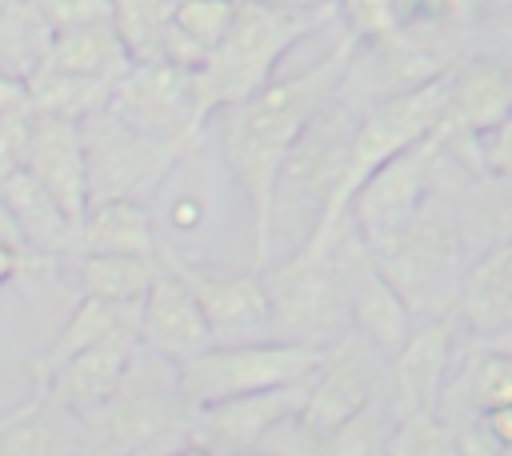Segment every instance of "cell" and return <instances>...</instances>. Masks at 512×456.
<instances>
[{"mask_svg":"<svg viewBox=\"0 0 512 456\" xmlns=\"http://www.w3.org/2000/svg\"><path fill=\"white\" fill-rule=\"evenodd\" d=\"M356 36L348 32L328 56L308 64L292 76H272L260 92H252L244 104L224 112V160L248 196L252 224H256V268L268 264V240H272V196L284 156L292 152L296 136L308 128V120L344 88V76L356 56Z\"/></svg>","mask_w":512,"mask_h":456,"instance_id":"cell-1","label":"cell"},{"mask_svg":"<svg viewBox=\"0 0 512 456\" xmlns=\"http://www.w3.org/2000/svg\"><path fill=\"white\" fill-rule=\"evenodd\" d=\"M364 252L348 212L328 216L308 240H300L280 264H264L260 280L272 308V340L332 348L352 332L348 320V272Z\"/></svg>","mask_w":512,"mask_h":456,"instance_id":"cell-2","label":"cell"},{"mask_svg":"<svg viewBox=\"0 0 512 456\" xmlns=\"http://www.w3.org/2000/svg\"><path fill=\"white\" fill-rule=\"evenodd\" d=\"M332 12H292L256 0H236V16L224 40L192 72L200 116L212 120L216 112H228L244 104L252 92H260L276 76L280 56L292 44H300L308 32H316Z\"/></svg>","mask_w":512,"mask_h":456,"instance_id":"cell-3","label":"cell"},{"mask_svg":"<svg viewBox=\"0 0 512 456\" xmlns=\"http://www.w3.org/2000/svg\"><path fill=\"white\" fill-rule=\"evenodd\" d=\"M456 192L440 188V168H436V184L428 200L420 204V212L388 244L372 252V264L396 288V296L408 304L416 320L452 312L460 276L468 268V252H464L460 220H456Z\"/></svg>","mask_w":512,"mask_h":456,"instance_id":"cell-4","label":"cell"},{"mask_svg":"<svg viewBox=\"0 0 512 456\" xmlns=\"http://www.w3.org/2000/svg\"><path fill=\"white\" fill-rule=\"evenodd\" d=\"M356 108L336 92L296 136L292 152L280 164L276 176V196H272V220L276 212L292 208V220L300 224V240H308L328 216H340L348 196H344V176H348V148L356 132Z\"/></svg>","mask_w":512,"mask_h":456,"instance_id":"cell-5","label":"cell"},{"mask_svg":"<svg viewBox=\"0 0 512 456\" xmlns=\"http://www.w3.org/2000/svg\"><path fill=\"white\" fill-rule=\"evenodd\" d=\"M184 404L176 388V364L136 348L124 380L104 408L84 416V456H136L160 440L184 432Z\"/></svg>","mask_w":512,"mask_h":456,"instance_id":"cell-6","label":"cell"},{"mask_svg":"<svg viewBox=\"0 0 512 456\" xmlns=\"http://www.w3.org/2000/svg\"><path fill=\"white\" fill-rule=\"evenodd\" d=\"M320 360H324V348L288 344V340L208 344V348L176 360L180 404H184V412H192L200 404H216L228 396L304 384Z\"/></svg>","mask_w":512,"mask_h":456,"instance_id":"cell-7","label":"cell"},{"mask_svg":"<svg viewBox=\"0 0 512 456\" xmlns=\"http://www.w3.org/2000/svg\"><path fill=\"white\" fill-rule=\"evenodd\" d=\"M88 156V204L92 200H148L176 160L192 148L184 140H160L128 128L108 108L80 120Z\"/></svg>","mask_w":512,"mask_h":456,"instance_id":"cell-8","label":"cell"},{"mask_svg":"<svg viewBox=\"0 0 512 456\" xmlns=\"http://www.w3.org/2000/svg\"><path fill=\"white\" fill-rule=\"evenodd\" d=\"M436 168H440V132H432L428 140L384 160L352 188L344 212L368 252L388 244L420 212V204L428 200V192L436 184Z\"/></svg>","mask_w":512,"mask_h":456,"instance_id":"cell-9","label":"cell"},{"mask_svg":"<svg viewBox=\"0 0 512 456\" xmlns=\"http://www.w3.org/2000/svg\"><path fill=\"white\" fill-rule=\"evenodd\" d=\"M464 340H468V332L460 328V320L452 312L428 316L408 332V340L384 360V380H380V396H376L392 424L436 412Z\"/></svg>","mask_w":512,"mask_h":456,"instance_id":"cell-10","label":"cell"},{"mask_svg":"<svg viewBox=\"0 0 512 456\" xmlns=\"http://www.w3.org/2000/svg\"><path fill=\"white\" fill-rule=\"evenodd\" d=\"M444 96H448V72H440V76H432L408 92H396V96L368 104L356 120V132H352L344 196H352V188L372 168H380L384 160L400 156L404 148L428 140L444 124Z\"/></svg>","mask_w":512,"mask_h":456,"instance_id":"cell-11","label":"cell"},{"mask_svg":"<svg viewBox=\"0 0 512 456\" xmlns=\"http://www.w3.org/2000/svg\"><path fill=\"white\" fill-rule=\"evenodd\" d=\"M108 112L120 116L128 128L148 132V136H160V140H184V144H192L196 132L204 128L192 72H184L176 64H164V60L132 64L112 84Z\"/></svg>","mask_w":512,"mask_h":456,"instance_id":"cell-12","label":"cell"},{"mask_svg":"<svg viewBox=\"0 0 512 456\" xmlns=\"http://www.w3.org/2000/svg\"><path fill=\"white\" fill-rule=\"evenodd\" d=\"M380 380H384V356L364 336L348 332L324 352L316 372L304 380V404L296 416L320 440L336 424L364 412L380 396Z\"/></svg>","mask_w":512,"mask_h":456,"instance_id":"cell-13","label":"cell"},{"mask_svg":"<svg viewBox=\"0 0 512 456\" xmlns=\"http://www.w3.org/2000/svg\"><path fill=\"white\" fill-rule=\"evenodd\" d=\"M304 404V384L268 388V392H244L216 404H200L184 416V436L212 456H248L260 448V440L288 416H296Z\"/></svg>","mask_w":512,"mask_h":456,"instance_id":"cell-14","label":"cell"},{"mask_svg":"<svg viewBox=\"0 0 512 456\" xmlns=\"http://www.w3.org/2000/svg\"><path fill=\"white\" fill-rule=\"evenodd\" d=\"M20 168L28 176H36L48 188V196L68 212V220L80 228V220L88 212V156H84L80 124L64 120V116L28 112Z\"/></svg>","mask_w":512,"mask_h":456,"instance_id":"cell-15","label":"cell"},{"mask_svg":"<svg viewBox=\"0 0 512 456\" xmlns=\"http://www.w3.org/2000/svg\"><path fill=\"white\" fill-rule=\"evenodd\" d=\"M196 304L204 312V324L212 332V344H248V340H272V308L268 292L256 272H208V268H184Z\"/></svg>","mask_w":512,"mask_h":456,"instance_id":"cell-16","label":"cell"},{"mask_svg":"<svg viewBox=\"0 0 512 456\" xmlns=\"http://www.w3.org/2000/svg\"><path fill=\"white\" fill-rule=\"evenodd\" d=\"M208 344H212V332L204 324V312L196 304V292H192L184 268L164 264V272L140 300V348L176 364Z\"/></svg>","mask_w":512,"mask_h":456,"instance_id":"cell-17","label":"cell"},{"mask_svg":"<svg viewBox=\"0 0 512 456\" xmlns=\"http://www.w3.org/2000/svg\"><path fill=\"white\" fill-rule=\"evenodd\" d=\"M512 116V64L504 56L476 52L448 68V96H444V124L448 132L488 136L500 120Z\"/></svg>","mask_w":512,"mask_h":456,"instance_id":"cell-18","label":"cell"},{"mask_svg":"<svg viewBox=\"0 0 512 456\" xmlns=\"http://www.w3.org/2000/svg\"><path fill=\"white\" fill-rule=\"evenodd\" d=\"M0 220L12 228V236L20 240V248L28 256H36V260L72 256L76 244H80V228L48 196V188L36 176H28L24 168H16L0 184Z\"/></svg>","mask_w":512,"mask_h":456,"instance_id":"cell-19","label":"cell"},{"mask_svg":"<svg viewBox=\"0 0 512 456\" xmlns=\"http://www.w3.org/2000/svg\"><path fill=\"white\" fill-rule=\"evenodd\" d=\"M452 316L472 340L512 328V240L468 260L452 300Z\"/></svg>","mask_w":512,"mask_h":456,"instance_id":"cell-20","label":"cell"},{"mask_svg":"<svg viewBox=\"0 0 512 456\" xmlns=\"http://www.w3.org/2000/svg\"><path fill=\"white\" fill-rule=\"evenodd\" d=\"M348 320H352V332L364 336L384 360L416 328V316L396 296V288L380 276V268L372 264V252L368 248L356 256V264L348 272Z\"/></svg>","mask_w":512,"mask_h":456,"instance_id":"cell-21","label":"cell"},{"mask_svg":"<svg viewBox=\"0 0 512 456\" xmlns=\"http://www.w3.org/2000/svg\"><path fill=\"white\" fill-rule=\"evenodd\" d=\"M0 456H84V420L40 388L0 416Z\"/></svg>","mask_w":512,"mask_h":456,"instance_id":"cell-22","label":"cell"},{"mask_svg":"<svg viewBox=\"0 0 512 456\" xmlns=\"http://www.w3.org/2000/svg\"><path fill=\"white\" fill-rule=\"evenodd\" d=\"M88 348H140V304H112V300L80 296V304L72 308L56 340L48 344L44 360L36 364V380L52 372L56 364H64L68 356L88 352Z\"/></svg>","mask_w":512,"mask_h":456,"instance_id":"cell-23","label":"cell"},{"mask_svg":"<svg viewBox=\"0 0 512 456\" xmlns=\"http://www.w3.org/2000/svg\"><path fill=\"white\" fill-rule=\"evenodd\" d=\"M132 356H136V348H88V352H76L64 364H56L52 372H44L40 388L84 420V416H92L96 408L108 404V396L124 380Z\"/></svg>","mask_w":512,"mask_h":456,"instance_id":"cell-24","label":"cell"},{"mask_svg":"<svg viewBox=\"0 0 512 456\" xmlns=\"http://www.w3.org/2000/svg\"><path fill=\"white\" fill-rule=\"evenodd\" d=\"M40 64L52 68V72H68V76H84V80H104V84H116L132 68L128 48L116 36L112 20H96V24L52 32L48 52H44Z\"/></svg>","mask_w":512,"mask_h":456,"instance_id":"cell-25","label":"cell"},{"mask_svg":"<svg viewBox=\"0 0 512 456\" xmlns=\"http://www.w3.org/2000/svg\"><path fill=\"white\" fill-rule=\"evenodd\" d=\"M456 220L468 260L512 240V176L484 172L456 192Z\"/></svg>","mask_w":512,"mask_h":456,"instance_id":"cell-26","label":"cell"},{"mask_svg":"<svg viewBox=\"0 0 512 456\" xmlns=\"http://www.w3.org/2000/svg\"><path fill=\"white\" fill-rule=\"evenodd\" d=\"M76 252L100 256H156V232L144 200H92L80 220Z\"/></svg>","mask_w":512,"mask_h":456,"instance_id":"cell-27","label":"cell"},{"mask_svg":"<svg viewBox=\"0 0 512 456\" xmlns=\"http://www.w3.org/2000/svg\"><path fill=\"white\" fill-rule=\"evenodd\" d=\"M160 272H164L160 256L72 252V280H76L80 296H96V300H112V304H140Z\"/></svg>","mask_w":512,"mask_h":456,"instance_id":"cell-28","label":"cell"},{"mask_svg":"<svg viewBox=\"0 0 512 456\" xmlns=\"http://www.w3.org/2000/svg\"><path fill=\"white\" fill-rule=\"evenodd\" d=\"M112 84L104 80H84V76H68V72H52V68H36L28 76V108L44 112V116H64V120H88L96 112L108 108Z\"/></svg>","mask_w":512,"mask_h":456,"instance_id":"cell-29","label":"cell"},{"mask_svg":"<svg viewBox=\"0 0 512 456\" xmlns=\"http://www.w3.org/2000/svg\"><path fill=\"white\" fill-rule=\"evenodd\" d=\"M52 28L40 16L36 0H0V68L32 76L48 52Z\"/></svg>","mask_w":512,"mask_h":456,"instance_id":"cell-30","label":"cell"},{"mask_svg":"<svg viewBox=\"0 0 512 456\" xmlns=\"http://www.w3.org/2000/svg\"><path fill=\"white\" fill-rule=\"evenodd\" d=\"M172 12H176V0H112V28L124 40L132 64L160 60Z\"/></svg>","mask_w":512,"mask_h":456,"instance_id":"cell-31","label":"cell"},{"mask_svg":"<svg viewBox=\"0 0 512 456\" xmlns=\"http://www.w3.org/2000/svg\"><path fill=\"white\" fill-rule=\"evenodd\" d=\"M392 428L396 424L384 416L380 400H372L364 412H356L352 420H344L332 432H324L316 440V456H376Z\"/></svg>","mask_w":512,"mask_h":456,"instance_id":"cell-32","label":"cell"},{"mask_svg":"<svg viewBox=\"0 0 512 456\" xmlns=\"http://www.w3.org/2000/svg\"><path fill=\"white\" fill-rule=\"evenodd\" d=\"M356 40H384L408 28V0H340Z\"/></svg>","mask_w":512,"mask_h":456,"instance_id":"cell-33","label":"cell"},{"mask_svg":"<svg viewBox=\"0 0 512 456\" xmlns=\"http://www.w3.org/2000/svg\"><path fill=\"white\" fill-rule=\"evenodd\" d=\"M232 16H236V0H176L172 12L176 28L188 32L204 52H212L224 40Z\"/></svg>","mask_w":512,"mask_h":456,"instance_id":"cell-34","label":"cell"},{"mask_svg":"<svg viewBox=\"0 0 512 456\" xmlns=\"http://www.w3.org/2000/svg\"><path fill=\"white\" fill-rule=\"evenodd\" d=\"M392 444H396L400 456H460L452 428L436 412L412 416V420L396 424L392 428Z\"/></svg>","mask_w":512,"mask_h":456,"instance_id":"cell-35","label":"cell"},{"mask_svg":"<svg viewBox=\"0 0 512 456\" xmlns=\"http://www.w3.org/2000/svg\"><path fill=\"white\" fill-rule=\"evenodd\" d=\"M36 4H40V16L52 32L112 20V0H36Z\"/></svg>","mask_w":512,"mask_h":456,"instance_id":"cell-36","label":"cell"},{"mask_svg":"<svg viewBox=\"0 0 512 456\" xmlns=\"http://www.w3.org/2000/svg\"><path fill=\"white\" fill-rule=\"evenodd\" d=\"M24 132H28V112L0 116V184L20 168L24 160Z\"/></svg>","mask_w":512,"mask_h":456,"instance_id":"cell-37","label":"cell"},{"mask_svg":"<svg viewBox=\"0 0 512 456\" xmlns=\"http://www.w3.org/2000/svg\"><path fill=\"white\" fill-rule=\"evenodd\" d=\"M480 152H484V172L512 176V116L500 120L488 136H480Z\"/></svg>","mask_w":512,"mask_h":456,"instance_id":"cell-38","label":"cell"},{"mask_svg":"<svg viewBox=\"0 0 512 456\" xmlns=\"http://www.w3.org/2000/svg\"><path fill=\"white\" fill-rule=\"evenodd\" d=\"M16 112H32L28 108V80L0 68V116H16Z\"/></svg>","mask_w":512,"mask_h":456,"instance_id":"cell-39","label":"cell"},{"mask_svg":"<svg viewBox=\"0 0 512 456\" xmlns=\"http://www.w3.org/2000/svg\"><path fill=\"white\" fill-rule=\"evenodd\" d=\"M24 260H28V252L20 248V240L12 236V228L0 220V288H4L16 272H24Z\"/></svg>","mask_w":512,"mask_h":456,"instance_id":"cell-40","label":"cell"},{"mask_svg":"<svg viewBox=\"0 0 512 456\" xmlns=\"http://www.w3.org/2000/svg\"><path fill=\"white\" fill-rule=\"evenodd\" d=\"M484 420H488V428H492V436L504 444V452H512V404H504V408H492V412H484Z\"/></svg>","mask_w":512,"mask_h":456,"instance_id":"cell-41","label":"cell"},{"mask_svg":"<svg viewBox=\"0 0 512 456\" xmlns=\"http://www.w3.org/2000/svg\"><path fill=\"white\" fill-rule=\"evenodd\" d=\"M256 4H272V8H292V12H332L340 0H256Z\"/></svg>","mask_w":512,"mask_h":456,"instance_id":"cell-42","label":"cell"},{"mask_svg":"<svg viewBox=\"0 0 512 456\" xmlns=\"http://www.w3.org/2000/svg\"><path fill=\"white\" fill-rule=\"evenodd\" d=\"M468 340H472V336H468ZM476 344H484V348H492V352L512 356V328H504V332H496V336H484V340H476Z\"/></svg>","mask_w":512,"mask_h":456,"instance_id":"cell-43","label":"cell"},{"mask_svg":"<svg viewBox=\"0 0 512 456\" xmlns=\"http://www.w3.org/2000/svg\"><path fill=\"white\" fill-rule=\"evenodd\" d=\"M196 216H200V208H196V204H180V208H176V216H172V220H176V224H188V220H192V224H196Z\"/></svg>","mask_w":512,"mask_h":456,"instance_id":"cell-44","label":"cell"},{"mask_svg":"<svg viewBox=\"0 0 512 456\" xmlns=\"http://www.w3.org/2000/svg\"><path fill=\"white\" fill-rule=\"evenodd\" d=\"M168 456H212V452H208V448H200V444H192V440H188V444H184V448H176V452H168Z\"/></svg>","mask_w":512,"mask_h":456,"instance_id":"cell-45","label":"cell"},{"mask_svg":"<svg viewBox=\"0 0 512 456\" xmlns=\"http://www.w3.org/2000/svg\"><path fill=\"white\" fill-rule=\"evenodd\" d=\"M504 40H508V64H512V4H508V12H504Z\"/></svg>","mask_w":512,"mask_h":456,"instance_id":"cell-46","label":"cell"}]
</instances>
